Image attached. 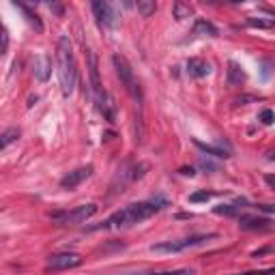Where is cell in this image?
I'll list each match as a JSON object with an SVG mask.
<instances>
[{
    "label": "cell",
    "mask_w": 275,
    "mask_h": 275,
    "mask_svg": "<svg viewBox=\"0 0 275 275\" xmlns=\"http://www.w3.org/2000/svg\"><path fill=\"white\" fill-rule=\"evenodd\" d=\"M56 62H58V80H61L62 95H65V97L73 95L75 84H78V65H75L71 39H69L67 34H62V37L58 39Z\"/></svg>",
    "instance_id": "cell-1"
},
{
    "label": "cell",
    "mask_w": 275,
    "mask_h": 275,
    "mask_svg": "<svg viewBox=\"0 0 275 275\" xmlns=\"http://www.w3.org/2000/svg\"><path fill=\"white\" fill-rule=\"evenodd\" d=\"M157 211H159V207H157L153 200L151 202H133L129 207L112 213L99 228H103V230H110V228H129L133 224H140V221L153 217Z\"/></svg>",
    "instance_id": "cell-2"
},
{
    "label": "cell",
    "mask_w": 275,
    "mask_h": 275,
    "mask_svg": "<svg viewBox=\"0 0 275 275\" xmlns=\"http://www.w3.org/2000/svg\"><path fill=\"white\" fill-rule=\"evenodd\" d=\"M97 213V204H82V207H75L71 211H58V213H52L50 217L58 221L62 226H78L89 221L92 215Z\"/></svg>",
    "instance_id": "cell-3"
},
{
    "label": "cell",
    "mask_w": 275,
    "mask_h": 275,
    "mask_svg": "<svg viewBox=\"0 0 275 275\" xmlns=\"http://www.w3.org/2000/svg\"><path fill=\"white\" fill-rule=\"evenodd\" d=\"M215 235H194V237H187V239H179V241H161L151 245V251H157V254H179L187 247H196L209 239H213Z\"/></svg>",
    "instance_id": "cell-4"
},
{
    "label": "cell",
    "mask_w": 275,
    "mask_h": 275,
    "mask_svg": "<svg viewBox=\"0 0 275 275\" xmlns=\"http://www.w3.org/2000/svg\"><path fill=\"white\" fill-rule=\"evenodd\" d=\"M91 9H92V13H95V20H97L99 28H114L116 24H119V17H121V7L119 4L92 2Z\"/></svg>",
    "instance_id": "cell-5"
},
{
    "label": "cell",
    "mask_w": 275,
    "mask_h": 275,
    "mask_svg": "<svg viewBox=\"0 0 275 275\" xmlns=\"http://www.w3.org/2000/svg\"><path fill=\"white\" fill-rule=\"evenodd\" d=\"M112 65L116 69V75H119L121 84L125 86L127 91L131 92V95H140V89L136 84V75H133V69L129 65V61H127L122 54H114L112 56Z\"/></svg>",
    "instance_id": "cell-6"
},
{
    "label": "cell",
    "mask_w": 275,
    "mask_h": 275,
    "mask_svg": "<svg viewBox=\"0 0 275 275\" xmlns=\"http://www.w3.org/2000/svg\"><path fill=\"white\" fill-rule=\"evenodd\" d=\"M82 265V256L73 254V251H62V254H54L48 258V269L52 271H65V269H75Z\"/></svg>",
    "instance_id": "cell-7"
},
{
    "label": "cell",
    "mask_w": 275,
    "mask_h": 275,
    "mask_svg": "<svg viewBox=\"0 0 275 275\" xmlns=\"http://www.w3.org/2000/svg\"><path fill=\"white\" fill-rule=\"evenodd\" d=\"M239 228L245 232H269L273 230L275 224L269 217H258V215H241L239 217Z\"/></svg>",
    "instance_id": "cell-8"
},
{
    "label": "cell",
    "mask_w": 275,
    "mask_h": 275,
    "mask_svg": "<svg viewBox=\"0 0 275 275\" xmlns=\"http://www.w3.org/2000/svg\"><path fill=\"white\" fill-rule=\"evenodd\" d=\"M86 62H89V78H91V92L92 97L99 99L101 95H105L103 86H101V80H99V61H97V54L92 50H86Z\"/></svg>",
    "instance_id": "cell-9"
},
{
    "label": "cell",
    "mask_w": 275,
    "mask_h": 275,
    "mask_svg": "<svg viewBox=\"0 0 275 275\" xmlns=\"http://www.w3.org/2000/svg\"><path fill=\"white\" fill-rule=\"evenodd\" d=\"M194 144L202 151L204 155H211V157H217V159H228L230 157V144L226 140H219L217 144H204L200 140H194Z\"/></svg>",
    "instance_id": "cell-10"
},
{
    "label": "cell",
    "mask_w": 275,
    "mask_h": 275,
    "mask_svg": "<svg viewBox=\"0 0 275 275\" xmlns=\"http://www.w3.org/2000/svg\"><path fill=\"white\" fill-rule=\"evenodd\" d=\"M92 174V166H84V168H78V170L65 174V177L61 179V187L62 189H75L80 183H84L86 179H89Z\"/></svg>",
    "instance_id": "cell-11"
},
{
    "label": "cell",
    "mask_w": 275,
    "mask_h": 275,
    "mask_svg": "<svg viewBox=\"0 0 275 275\" xmlns=\"http://www.w3.org/2000/svg\"><path fill=\"white\" fill-rule=\"evenodd\" d=\"M95 105H97V110L103 114V119L108 121V122H114L116 121V103H114V99L105 92V95H101L99 99H95Z\"/></svg>",
    "instance_id": "cell-12"
},
{
    "label": "cell",
    "mask_w": 275,
    "mask_h": 275,
    "mask_svg": "<svg viewBox=\"0 0 275 275\" xmlns=\"http://www.w3.org/2000/svg\"><path fill=\"white\" fill-rule=\"evenodd\" d=\"M32 73H34V78H37L39 82H45L50 78V73H52V61L48 56H34V61H32Z\"/></svg>",
    "instance_id": "cell-13"
},
{
    "label": "cell",
    "mask_w": 275,
    "mask_h": 275,
    "mask_svg": "<svg viewBox=\"0 0 275 275\" xmlns=\"http://www.w3.org/2000/svg\"><path fill=\"white\" fill-rule=\"evenodd\" d=\"M187 73H189V78L200 80L204 75L211 73V65L204 58H189V61H187Z\"/></svg>",
    "instance_id": "cell-14"
},
{
    "label": "cell",
    "mask_w": 275,
    "mask_h": 275,
    "mask_svg": "<svg viewBox=\"0 0 275 275\" xmlns=\"http://www.w3.org/2000/svg\"><path fill=\"white\" fill-rule=\"evenodd\" d=\"M243 82H245V71L239 67V62L230 61L228 62V84L237 86V84H243Z\"/></svg>",
    "instance_id": "cell-15"
},
{
    "label": "cell",
    "mask_w": 275,
    "mask_h": 275,
    "mask_svg": "<svg viewBox=\"0 0 275 275\" xmlns=\"http://www.w3.org/2000/svg\"><path fill=\"white\" fill-rule=\"evenodd\" d=\"M241 204H247V202L239 198L235 204H219V207H215L213 213H215V215H224V217H237V215H239V209H243Z\"/></svg>",
    "instance_id": "cell-16"
},
{
    "label": "cell",
    "mask_w": 275,
    "mask_h": 275,
    "mask_svg": "<svg viewBox=\"0 0 275 275\" xmlns=\"http://www.w3.org/2000/svg\"><path fill=\"white\" fill-rule=\"evenodd\" d=\"M191 34H198V37H217V28L211 24V22H207V20H198L194 24Z\"/></svg>",
    "instance_id": "cell-17"
},
{
    "label": "cell",
    "mask_w": 275,
    "mask_h": 275,
    "mask_svg": "<svg viewBox=\"0 0 275 275\" xmlns=\"http://www.w3.org/2000/svg\"><path fill=\"white\" fill-rule=\"evenodd\" d=\"M15 7H20L22 11H24V15H26V20L31 22V24L34 26V31L37 32H43V24H41V20H39V15L34 13V11L28 7V4H24V2H15Z\"/></svg>",
    "instance_id": "cell-18"
},
{
    "label": "cell",
    "mask_w": 275,
    "mask_h": 275,
    "mask_svg": "<svg viewBox=\"0 0 275 275\" xmlns=\"http://www.w3.org/2000/svg\"><path fill=\"white\" fill-rule=\"evenodd\" d=\"M136 9H138V13L142 17H151L157 11V4H155V0H138Z\"/></svg>",
    "instance_id": "cell-19"
},
{
    "label": "cell",
    "mask_w": 275,
    "mask_h": 275,
    "mask_svg": "<svg viewBox=\"0 0 275 275\" xmlns=\"http://www.w3.org/2000/svg\"><path fill=\"white\" fill-rule=\"evenodd\" d=\"M247 26H251V28H275V17H249Z\"/></svg>",
    "instance_id": "cell-20"
},
{
    "label": "cell",
    "mask_w": 275,
    "mask_h": 275,
    "mask_svg": "<svg viewBox=\"0 0 275 275\" xmlns=\"http://www.w3.org/2000/svg\"><path fill=\"white\" fill-rule=\"evenodd\" d=\"M172 13L177 20H187V17H191V7L185 2H174L172 4Z\"/></svg>",
    "instance_id": "cell-21"
},
{
    "label": "cell",
    "mask_w": 275,
    "mask_h": 275,
    "mask_svg": "<svg viewBox=\"0 0 275 275\" xmlns=\"http://www.w3.org/2000/svg\"><path fill=\"white\" fill-rule=\"evenodd\" d=\"M17 138H20V129H17V127H9V129L0 136V146H2V149H7V146L11 142H15Z\"/></svg>",
    "instance_id": "cell-22"
},
{
    "label": "cell",
    "mask_w": 275,
    "mask_h": 275,
    "mask_svg": "<svg viewBox=\"0 0 275 275\" xmlns=\"http://www.w3.org/2000/svg\"><path fill=\"white\" fill-rule=\"evenodd\" d=\"M215 194L213 191H207V189H200V191H194V194L189 196V202H207V200H211Z\"/></svg>",
    "instance_id": "cell-23"
},
{
    "label": "cell",
    "mask_w": 275,
    "mask_h": 275,
    "mask_svg": "<svg viewBox=\"0 0 275 275\" xmlns=\"http://www.w3.org/2000/svg\"><path fill=\"white\" fill-rule=\"evenodd\" d=\"M258 121L262 122V125H271V122L275 121V114H273V110H262V112L258 114Z\"/></svg>",
    "instance_id": "cell-24"
},
{
    "label": "cell",
    "mask_w": 275,
    "mask_h": 275,
    "mask_svg": "<svg viewBox=\"0 0 275 275\" xmlns=\"http://www.w3.org/2000/svg\"><path fill=\"white\" fill-rule=\"evenodd\" d=\"M237 275H275V269H267V271H247V273H237Z\"/></svg>",
    "instance_id": "cell-25"
},
{
    "label": "cell",
    "mask_w": 275,
    "mask_h": 275,
    "mask_svg": "<svg viewBox=\"0 0 275 275\" xmlns=\"http://www.w3.org/2000/svg\"><path fill=\"white\" fill-rule=\"evenodd\" d=\"M200 166L204 168V170H213V172H217V166H213V163H211V161H207V159H204V157L200 159Z\"/></svg>",
    "instance_id": "cell-26"
},
{
    "label": "cell",
    "mask_w": 275,
    "mask_h": 275,
    "mask_svg": "<svg viewBox=\"0 0 275 275\" xmlns=\"http://www.w3.org/2000/svg\"><path fill=\"white\" fill-rule=\"evenodd\" d=\"M258 211H262V213H275V204H258Z\"/></svg>",
    "instance_id": "cell-27"
},
{
    "label": "cell",
    "mask_w": 275,
    "mask_h": 275,
    "mask_svg": "<svg viewBox=\"0 0 275 275\" xmlns=\"http://www.w3.org/2000/svg\"><path fill=\"white\" fill-rule=\"evenodd\" d=\"M265 183L271 187V189H275V174H265Z\"/></svg>",
    "instance_id": "cell-28"
},
{
    "label": "cell",
    "mask_w": 275,
    "mask_h": 275,
    "mask_svg": "<svg viewBox=\"0 0 275 275\" xmlns=\"http://www.w3.org/2000/svg\"><path fill=\"white\" fill-rule=\"evenodd\" d=\"M7 45H9V34L7 31H2V54H7Z\"/></svg>",
    "instance_id": "cell-29"
},
{
    "label": "cell",
    "mask_w": 275,
    "mask_h": 275,
    "mask_svg": "<svg viewBox=\"0 0 275 275\" xmlns=\"http://www.w3.org/2000/svg\"><path fill=\"white\" fill-rule=\"evenodd\" d=\"M181 174H185V177H194V174H196V170H194V168H181V170H179Z\"/></svg>",
    "instance_id": "cell-30"
},
{
    "label": "cell",
    "mask_w": 275,
    "mask_h": 275,
    "mask_svg": "<svg viewBox=\"0 0 275 275\" xmlns=\"http://www.w3.org/2000/svg\"><path fill=\"white\" fill-rule=\"evenodd\" d=\"M50 9L54 11L56 15H62V7H61V4H50Z\"/></svg>",
    "instance_id": "cell-31"
},
{
    "label": "cell",
    "mask_w": 275,
    "mask_h": 275,
    "mask_svg": "<svg viewBox=\"0 0 275 275\" xmlns=\"http://www.w3.org/2000/svg\"><path fill=\"white\" fill-rule=\"evenodd\" d=\"M267 157H269V159H271V161H275V149H273V151H269V153H267Z\"/></svg>",
    "instance_id": "cell-32"
}]
</instances>
